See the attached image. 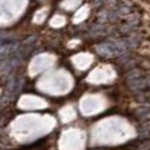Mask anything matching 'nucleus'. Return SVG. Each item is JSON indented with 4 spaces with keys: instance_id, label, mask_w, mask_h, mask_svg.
<instances>
[{
    "instance_id": "f257e3e1",
    "label": "nucleus",
    "mask_w": 150,
    "mask_h": 150,
    "mask_svg": "<svg viewBox=\"0 0 150 150\" xmlns=\"http://www.w3.org/2000/svg\"><path fill=\"white\" fill-rule=\"evenodd\" d=\"M133 115L139 121H148L150 120V108H147V106L138 108L137 110H134Z\"/></svg>"
},
{
    "instance_id": "f03ea898",
    "label": "nucleus",
    "mask_w": 150,
    "mask_h": 150,
    "mask_svg": "<svg viewBox=\"0 0 150 150\" xmlns=\"http://www.w3.org/2000/svg\"><path fill=\"white\" fill-rule=\"evenodd\" d=\"M137 93L138 94L134 96V99H136L138 102H141V103H150V90L139 91Z\"/></svg>"
}]
</instances>
